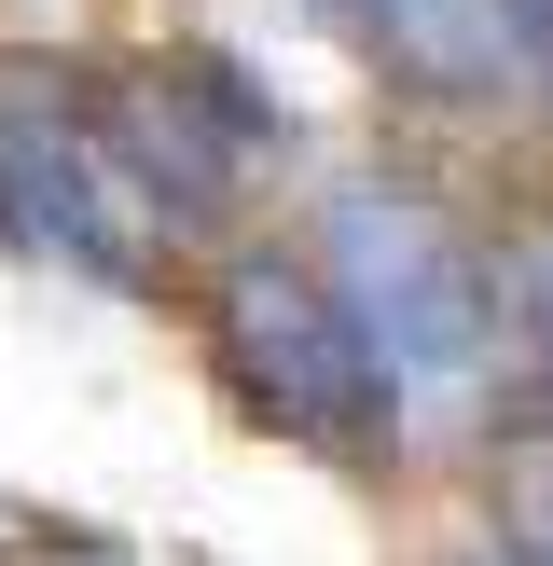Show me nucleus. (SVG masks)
Returning <instances> with one entry per match:
<instances>
[{
  "mask_svg": "<svg viewBox=\"0 0 553 566\" xmlns=\"http://www.w3.org/2000/svg\"><path fill=\"white\" fill-rule=\"evenodd\" d=\"M319 276L346 291L359 346H374L387 401H401V442H470L498 415V374H512V263L442 208L429 180H359L319 193Z\"/></svg>",
  "mask_w": 553,
  "mask_h": 566,
  "instance_id": "f257e3e1",
  "label": "nucleus"
},
{
  "mask_svg": "<svg viewBox=\"0 0 553 566\" xmlns=\"http://www.w3.org/2000/svg\"><path fill=\"white\" fill-rule=\"evenodd\" d=\"M208 359H221V387H236V415L276 429L291 457H319V470H387L401 457V401H387L346 291L319 276V249H276V235L221 249V276H208Z\"/></svg>",
  "mask_w": 553,
  "mask_h": 566,
  "instance_id": "f03ea898",
  "label": "nucleus"
},
{
  "mask_svg": "<svg viewBox=\"0 0 553 566\" xmlns=\"http://www.w3.org/2000/svg\"><path fill=\"white\" fill-rule=\"evenodd\" d=\"M0 249L55 291H97V304H138L166 276L153 221H138L125 166L97 138V83L70 70H0Z\"/></svg>",
  "mask_w": 553,
  "mask_h": 566,
  "instance_id": "7ed1b4c3",
  "label": "nucleus"
},
{
  "mask_svg": "<svg viewBox=\"0 0 553 566\" xmlns=\"http://www.w3.org/2000/svg\"><path fill=\"white\" fill-rule=\"evenodd\" d=\"M332 42H359L401 97L429 111H498V97H540L525 83V28L512 0H304Z\"/></svg>",
  "mask_w": 553,
  "mask_h": 566,
  "instance_id": "20e7f679",
  "label": "nucleus"
},
{
  "mask_svg": "<svg viewBox=\"0 0 553 566\" xmlns=\"http://www.w3.org/2000/svg\"><path fill=\"white\" fill-rule=\"evenodd\" d=\"M484 497H498V553H512V566H553V429L512 442Z\"/></svg>",
  "mask_w": 553,
  "mask_h": 566,
  "instance_id": "39448f33",
  "label": "nucleus"
},
{
  "mask_svg": "<svg viewBox=\"0 0 553 566\" xmlns=\"http://www.w3.org/2000/svg\"><path fill=\"white\" fill-rule=\"evenodd\" d=\"M512 359H525V387H540V415H553V221L512 249Z\"/></svg>",
  "mask_w": 553,
  "mask_h": 566,
  "instance_id": "423d86ee",
  "label": "nucleus"
},
{
  "mask_svg": "<svg viewBox=\"0 0 553 566\" xmlns=\"http://www.w3.org/2000/svg\"><path fill=\"white\" fill-rule=\"evenodd\" d=\"M42 566H125V553H97V539H70V553H42Z\"/></svg>",
  "mask_w": 553,
  "mask_h": 566,
  "instance_id": "0eeeda50",
  "label": "nucleus"
},
{
  "mask_svg": "<svg viewBox=\"0 0 553 566\" xmlns=\"http://www.w3.org/2000/svg\"><path fill=\"white\" fill-rule=\"evenodd\" d=\"M442 566H512V553H498V539H470V553H442Z\"/></svg>",
  "mask_w": 553,
  "mask_h": 566,
  "instance_id": "6e6552de",
  "label": "nucleus"
}]
</instances>
